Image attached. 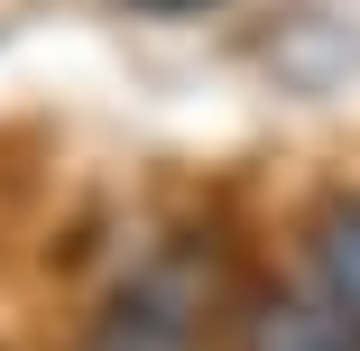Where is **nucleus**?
Wrapping results in <instances>:
<instances>
[{"instance_id":"nucleus-1","label":"nucleus","mask_w":360,"mask_h":351,"mask_svg":"<svg viewBox=\"0 0 360 351\" xmlns=\"http://www.w3.org/2000/svg\"><path fill=\"white\" fill-rule=\"evenodd\" d=\"M212 305H222L212 259L203 250H167L102 305L84 351H212Z\"/></svg>"},{"instance_id":"nucleus-2","label":"nucleus","mask_w":360,"mask_h":351,"mask_svg":"<svg viewBox=\"0 0 360 351\" xmlns=\"http://www.w3.org/2000/svg\"><path fill=\"white\" fill-rule=\"evenodd\" d=\"M240 351H360V314H342L333 296H286L268 287L240 314Z\"/></svg>"},{"instance_id":"nucleus-3","label":"nucleus","mask_w":360,"mask_h":351,"mask_svg":"<svg viewBox=\"0 0 360 351\" xmlns=\"http://www.w3.org/2000/svg\"><path fill=\"white\" fill-rule=\"evenodd\" d=\"M305 250H314L323 296H333L342 314H360V194L323 203V213H314V231H305Z\"/></svg>"},{"instance_id":"nucleus-4","label":"nucleus","mask_w":360,"mask_h":351,"mask_svg":"<svg viewBox=\"0 0 360 351\" xmlns=\"http://www.w3.org/2000/svg\"><path fill=\"white\" fill-rule=\"evenodd\" d=\"M129 10H176L185 19V10H212V0H129Z\"/></svg>"}]
</instances>
